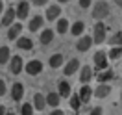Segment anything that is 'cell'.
<instances>
[{
	"label": "cell",
	"mask_w": 122,
	"mask_h": 115,
	"mask_svg": "<svg viewBox=\"0 0 122 115\" xmlns=\"http://www.w3.org/2000/svg\"><path fill=\"white\" fill-rule=\"evenodd\" d=\"M91 6V0H80V8H83V9H87Z\"/></svg>",
	"instance_id": "cell-32"
},
{
	"label": "cell",
	"mask_w": 122,
	"mask_h": 115,
	"mask_svg": "<svg viewBox=\"0 0 122 115\" xmlns=\"http://www.w3.org/2000/svg\"><path fill=\"white\" fill-rule=\"evenodd\" d=\"M92 78V71L89 65H85V67H81V72H80V80L83 82V84H87V82H91Z\"/></svg>",
	"instance_id": "cell-21"
},
{
	"label": "cell",
	"mask_w": 122,
	"mask_h": 115,
	"mask_svg": "<svg viewBox=\"0 0 122 115\" xmlns=\"http://www.w3.org/2000/svg\"><path fill=\"white\" fill-rule=\"evenodd\" d=\"M6 91H8V87H6V82H4V80H0V95L4 97V95H6Z\"/></svg>",
	"instance_id": "cell-31"
},
{
	"label": "cell",
	"mask_w": 122,
	"mask_h": 115,
	"mask_svg": "<svg viewBox=\"0 0 122 115\" xmlns=\"http://www.w3.org/2000/svg\"><path fill=\"white\" fill-rule=\"evenodd\" d=\"M57 87H59V97H63V99H67V97H70V84L67 82V80H59V84H57Z\"/></svg>",
	"instance_id": "cell-13"
},
{
	"label": "cell",
	"mask_w": 122,
	"mask_h": 115,
	"mask_svg": "<svg viewBox=\"0 0 122 115\" xmlns=\"http://www.w3.org/2000/svg\"><path fill=\"white\" fill-rule=\"evenodd\" d=\"M107 58L109 60H120L122 58V46H113L109 50V54H107Z\"/></svg>",
	"instance_id": "cell-26"
},
{
	"label": "cell",
	"mask_w": 122,
	"mask_h": 115,
	"mask_svg": "<svg viewBox=\"0 0 122 115\" xmlns=\"http://www.w3.org/2000/svg\"><path fill=\"white\" fill-rule=\"evenodd\" d=\"M20 113H22V115H31V113H33V106H31L30 102L22 104V108H20Z\"/></svg>",
	"instance_id": "cell-30"
},
{
	"label": "cell",
	"mask_w": 122,
	"mask_h": 115,
	"mask_svg": "<svg viewBox=\"0 0 122 115\" xmlns=\"http://www.w3.org/2000/svg\"><path fill=\"white\" fill-rule=\"evenodd\" d=\"M107 43H109V45H113V46H122V32H117V33H115Z\"/></svg>",
	"instance_id": "cell-28"
},
{
	"label": "cell",
	"mask_w": 122,
	"mask_h": 115,
	"mask_svg": "<svg viewBox=\"0 0 122 115\" xmlns=\"http://www.w3.org/2000/svg\"><path fill=\"white\" fill-rule=\"evenodd\" d=\"M59 4H67V2H70V0H57Z\"/></svg>",
	"instance_id": "cell-39"
},
{
	"label": "cell",
	"mask_w": 122,
	"mask_h": 115,
	"mask_svg": "<svg viewBox=\"0 0 122 115\" xmlns=\"http://www.w3.org/2000/svg\"><path fill=\"white\" fill-rule=\"evenodd\" d=\"M17 46L19 48H22V50H31L33 48V41L30 37H17Z\"/></svg>",
	"instance_id": "cell-14"
},
{
	"label": "cell",
	"mask_w": 122,
	"mask_h": 115,
	"mask_svg": "<svg viewBox=\"0 0 122 115\" xmlns=\"http://www.w3.org/2000/svg\"><path fill=\"white\" fill-rule=\"evenodd\" d=\"M109 15V4H107L106 0H100L94 4V8H92V17L96 19V21H102V19H106Z\"/></svg>",
	"instance_id": "cell-1"
},
{
	"label": "cell",
	"mask_w": 122,
	"mask_h": 115,
	"mask_svg": "<svg viewBox=\"0 0 122 115\" xmlns=\"http://www.w3.org/2000/svg\"><path fill=\"white\" fill-rule=\"evenodd\" d=\"M89 115H102V108H100V106L92 108V110H91V113H89Z\"/></svg>",
	"instance_id": "cell-33"
},
{
	"label": "cell",
	"mask_w": 122,
	"mask_h": 115,
	"mask_svg": "<svg viewBox=\"0 0 122 115\" xmlns=\"http://www.w3.org/2000/svg\"><path fill=\"white\" fill-rule=\"evenodd\" d=\"M20 32H22V24L20 22H13L11 26H9V30H8V37L9 39L20 37Z\"/></svg>",
	"instance_id": "cell-11"
},
{
	"label": "cell",
	"mask_w": 122,
	"mask_h": 115,
	"mask_svg": "<svg viewBox=\"0 0 122 115\" xmlns=\"http://www.w3.org/2000/svg\"><path fill=\"white\" fill-rule=\"evenodd\" d=\"M45 99H46V104L52 106V108H57V106H59V102H61V97L57 95V93H48Z\"/></svg>",
	"instance_id": "cell-17"
},
{
	"label": "cell",
	"mask_w": 122,
	"mask_h": 115,
	"mask_svg": "<svg viewBox=\"0 0 122 115\" xmlns=\"http://www.w3.org/2000/svg\"><path fill=\"white\" fill-rule=\"evenodd\" d=\"M92 45V37L91 35H81L80 41H76V50L78 52H85V50H89Z\"/></svg>",
	"instance_id": "cell-6"
},
{
	"label": "cell",
	"mask_w": 122,
	"mask_h": 115,
	"mask_svg": "<svg viewBox=\"0 0 122 115\" xmlns=\"http://www.w3.org/2000/svg\"><path fill=\"white\" fill-rule=\"evenodd\" d=\"M6 115H15V113H6Z\"/></svg>",
	"instance_id": "cell-40"
},
{
	"label": "cell",
	"mask_w": 122,
	"mask_h": 115,
	"mask_svg": "<svg viewBox=\"0 0 122 115\" xmlns=\"http://www.w3.org/2000/svg\"><path fill=\"white\" fill-rule=\"evenodd\" d=\"M113 76H115L113 71L104 69V71H100V72H98V76H96V78H98L100 84H106V82H109V80H113Z\"/></svg>",
	"instance_id": "cell-18"
},
{
	"label": "cell",
	"mask_w": 122,
	"mask_h": 115,
	"mask_svg": "<svg viewBox=\"0 0 122 115\" xmlns=\"http://www.w3.org/2000/svg\"><path fill=\"white\" fill-rule=\"evenodd\" d=\"M24 71L30 74V76H37L39 72L43 71V63L39 61V60H31V61L26 63V67H24Z\"/></svg>",
	"instance_id": "cell-4"
},
{
	"label": "cell",
	"mask_w": 122,
	"mask_h": 115,
	"mask_svg": "<svg viewBox=\"0 0 122 115\" xmlns=\"http://www.w3.org/2000/svg\"><path fill=\"white\" fill-rule=\"evenodd\" d=\"M15 8H8L6 11H4V15H2V22H0V26H11L13 24V21H15Z\"/></svg>",
	"instance_id": "cell-7"
},
{
	"label": "cell",
	"mask_w": 122,
	"mask_h": 115,
	"mask_svg": "<svg viewBox=\"0 0 122 115\" xmlns=\"http://www.w3.org/2000/svg\"><path fill=\"white\" fill-rule=\"evenodd\" d=\"M91 95H92L91 87H89V85H83L78 97H80V100H81V102H89V100H91Z\"/></svg>",
	"instance_id": "cell-25"
},
{
	"label": "cell",
	"mask_w": 122,
	"mask_h": 115,
	"mask_svg": "<svg viewBox=\"0 0 122 115\" xmlns=\"http://www.w3.org/2000/svg\"><path fill=\"white\" fill-rule=\"evenodd\" d=\"M43 22H45V19H43L41 15H37V17H33V19L30 21V26H28V28H30V32H37L39 28L43 26Z\"/></svg>",
	"instance_id": "cell-22"
},
{
	"label": "cell",
	"mask_w": 122,
	"mask_h": 115,
	"mask_svg": "<svg viewBox=\"0 0 122 115\" xmlns=\"http://www.w3.org/2000/svg\"><path fill=\"white\" fill-rule=\"evenodd\" d=\"M109 93H111V87H109V85H107V84H100L98 89L94 91V95H96L98 99H104V97H107Z\"/></svg>",
	"instance_id": "cell-24"
},
{
	"label": "cell",
	"mask_w": 122,
	"mask_h": 115,
	"mask_svg": "<svg viewBox=\"0 0 122 115\" xmlns=\"http://www.w3.org/2000/svg\"><path fill=\"white\" fill-rule=\"evenodd\" d=\"M24 69V61L20 56H13L11 58V61H9V71L13 72V74H19V72H22Z\"/></svg>",
	"instance_id": "cell-5"
},
{
	"label": "cell",
	"mask_w": 122,
	"mask_h": 115,
	"mask_svg": "<svg viewBox=\"0 0 122 115\" xmlns=\"http://www.w3.org/2000/svg\"><path fill=\"white\" fill-rule=\"evenodd\" d=\"M2 11H4V2L0 0V15H2Z\"/></svg>",
	"instance_id": "cell-37"
},
{
	"label": "cell",
	"mask_w": 122,
	"mask_h": 115,
	"mask_svg": "<svg viewBox=\"0 0 122 115\" xmlns=\"http://www.w3.org/2000/svg\"><path fill=\"white\" fill-rule=\"evenodd\" d=\"M48 65L52 67V69H57V67H61L63 65V54H52L50 56V60H48Z\"/></svg>",
	"instance_id": "cell-15"
},
{
	"label": "cell",
	"mask_w": 122,
	"mask_h": 115,
	"mask_svg": "<svg viewBox=\"0 0 122 115\" xmlns=\"http://www.w3.org/2000/svg\"><path fill=\"white\" fill-rule=\"evenodd\" d=\"M33 108H35V110H45L46 108V99L41 93H35V95H33Z\"/></svg>",
	"instance_id": "cell-16"
},
{
	"label": "cell",
	"mask_w": 122,
	"mask_h": 115,
	"mask_svg": "<svg viewBox=\"0 0 122 115\" xmlns=\"http://www.w3.org/2000/svg\"><path fill=\"white\" fill-rule=\"evenodd\" d=\"M11 97H13V100H22V97H24V84L15 82V84H13V89H11Z\"/></svg>",
	"instance_id": "cell-9"
},
{
	"label": "cell",
	"mask_w": 122,
	"mask_h": 115,
	"mask_svg": "<svg viewBox=\"0 0 122 115\" xmlns=\"http://www.w3.org/2000/svg\"><path fill=\"white\" fill-rule=\"evenodd\" d=\"M69 21H67V19H57V24H56V32H57V33H61V35H63V33H67V32H69Z\"/></svg>",
	"instance_id": "cell-20"
},
{
	"label": "cell",
	"mask_w": 122,
	"mask_h": 115,
	"mask_svg": "<svg viewBox=\"0 0 122 115\" xmlns=\"http://www.w3.org/2000/svg\"><path fill=\"white\" fill-rule=\"evenodd\" d=\"M78 69H80V61H78L76 58H72V60H70V61L67 63V65H65L63 72H65L67 76H70V74H74V72H76Z\"/></svg>",
	"instance_id": "cell-10"
},
{
	"label": "cell",
	"mask_w": 122,
	"mask_h": 115,
	"mask_svg": "<svg viewBox=\"0 0 122 115\" xmlns=\"http://www.w3.org/2000/svg\"><path fill=\"white\" fill-rule=\"evenodd\" d=\"M0 115H6V108L4 106H0Z\"/></svg>",
	"instance_id": "cell-36"
},
{
	"label": "cell",
	"mask_w": 122,
	"mask_h": 115,
	"mask_svg": "<svg viewBox=\"0 0 122 115\" xmlns=\"http://www.w3.org/2000/svg\"><path fill=\"white\" fill-rule=\"evenodd\" d=\"M52 39H54V30H50V28H46V30L41 32V43L43 45H50L52 43Z\"/></svg>",
	"instance_id": "cell-19"
},
{
	"label": "cell",
	"mask_w": 122,
	"mask_h": 115,
	"mask_svg": "<svg viewBox=\"0 0 122 115\" xmlns=\"http://www.w3.org/2000/svg\"><path fill=\"white\" fill-rule=\"evenodd\" d=\"M50 115H65V113H63V110H57V108H56V110H54Z\"/></svg>",
	"instance_id": "cell-35"
},
{
	"label": "cell",
	"mask_w": 122,
	"mask_h": 115,
	"mask_svg": "<svg viewBox=\"0 0 122 115\" xmlns=\"http://www.w3.org/2000/svg\"><path fill=\"white\" fill-rule=\"evenodd\" d=\"M59 15H61V8L57 4L46 8V21H56V19H59Z\"/></svg>",
	"instance_id": "cell-8"
},
{
	"label": "cell",
	"mask_w": 122,
	"mask_h": 115,
	"mask_svg": "<svg viewBox=\"0 0 122 115\" xmlns=\"http://www.w3.org/2000/svg\"><path fill=\"white\" fill-rule=\"evenodd\" d=\"M113 2L117 4V6H120V8H122V0H113Z\"/></svg>",
	"instance_id": "cell-38"
},
{
	"label": "cell",
	"mask_w": 122,
	"mask_h": 115,
	"mask_svg": "<svg viewBox=\"0 0 122 115\" xmlns=\"http://www.w3.org/2000/svg\"><path fill=\"white\" fill-rule=\"evenodd\" d=\"M107 65H109V58H107L106 52H102V50H98V52L94 54V67L100 71L107 69Z\"/></svg>",
	"instance_id": "cell-3"
},
{
	"label": "cell",
	"mask_w": 122,
	"mask_h": 115,
	"mask_svg": "<svg viewBox=\"0 0 122 115\" xmlns=\"http://www.w3.org/2000/svg\"><path fill=\"white\" fill-rule=\"evenodd\" d=\"M106 24L104 22H98L94 24V28H92V43H104L106 41Z\"/></svg>",
	"instance_id": "cell-2"
},
{
	"label": "cell",
	"mask_w": 122,
	"mask_h": 115,
	"mask_svg": "<svg viewBox=\"0 0 122 115\" xmlns=\"http://www.w3.org/2000/svg\"><path fill=\"white\" fill-rule=\"evenodd\" d=\"M8 61H9V48L0 46V65H6Z\"/></svg>",
	"instance_id": "cell-27"
},
{
	"label": "cell",
	"mask_w": 122,
	"mask_h": 115,
	"mask_svg": "<svg viewBox=\"0 0 122 115\" xmlns=\"http://www.w3.org/2000/svg\"><path fill=\"white\" fill-rule=\"evenodd\" d=\"M80 106H81L80 97H78V95H72V99H70V108H72L74 111H78V110H80Z\"/></svg>",
	"instance_id": "cell-29"
},
{
	"label": "cell",
	"mask_w": 122,
	"mask_h": 115,
	"mask_svg": "<svg viewBox=\"0 0 122 115\" xmlns=\"http://www.w3.org/2000/svg\"><path fill=\"white\" fill-rule=\"evenodd\" d=\"M28 11H30V4H28V2H20L15 9V15L19 17V19H26V17H28Z\"/></svg>",
	"instance_id": "cell-12"
},
{
	"label": "cell",
	"mask_w": 122,
	"mask_h": 115,
	"mask_svg": "<svg viewBox=\"0 0 122 115\" xmlns=\"http://www.w3.org/2000/svg\"><path fill=\"white\" fill-rule=\"evenodd\" d=\"M69 30L72 32V35L76 37V35H81V33H83V30H85V24L81 22V21H76V22H74V24H72V26L69 28Z\"/></svg>",
	"instance_id": "cell-23"
},
{
	"label": "cell",
	"mask_w": 122,
	"mask_h": 115,
	"mask_svg": "<svg viewBox=\"0 0 122 115\" xmlns=\"http://www.w3.org/2000/svg\"><path fill=\"white\" fill-rule=\"evenodd\" d=\"M48 0H33V6H45Z\"/></svg>",
	"instance_id": "cell-34"
}]
</instances>
